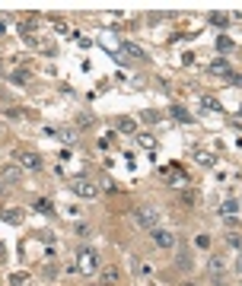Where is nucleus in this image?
<instances>
[{
    "label": "nucleus",
    "instance_id": "obj_10",
    "mask_svg": "<svg viewBox=\"0 0 242 286\" xmlns=\"http://www.w3.org/2000/svg\"><path fill=\"white\" fill-rule=\"evenodd\" d=\"M201 108H204V111H223L220 102L214 99V95H201Z\"/></svg>",
    "mask_w": 242,
    "mask_h": 286
},
{
    "label": "nucleus",
    "instance_id": "obj_30",
    "mask_svg": "<svg viewBox=\"0 0 242 286\" xmlns=\"http://www.w3.org/2000/svg\"><path fill=\"white\" fill-rule=\"evenodd\" d=\"M0 258H4V242H0Z\"/></svg>",
    "mask_w": 242,
    "mask_h": 286
},
{
    "label": "nucleus",
    "instance_id": "obj_25",
    "mask_svg": "<svg viewBox=\"0 0 242 286\" xmlns=\"http://www.w3.org/2000/svg\"><path fill=\"white\" fill-rule=\"evenodd\" d=\"M137 274H140V277L146 274V277H150V274H153V267H150V264H137Z\"/></svg>",
    "mask_w": 242,
    "mask_h": 286
},
{
    "label": "nucleus",
    "instance_id": "obj_6",
    "mask_svg": "<svg viewBox=\"0 0 242 286\" xmlns=\"http://www.w3.org/2000/svg\"><path fill=\"white\" fill-rule=\"evenodd\" d=\"M121 280V271L115 264H108V267H102V286H118Z\"/></svg>",
    "mask_w": 242,
    "mask_h": 286
},
{
    "label": "nucleus",
    "instance_id": "obj_22",
    "mask_svg": "<svg viewBox=\"0 0 242 286\" xmlns=\"http://www.w3.org/2000/svg\"><path fill=\"white\" fill-rule=\"evenodd\" d=\"M36 210L38 213H54V210H51V201H36Z\"/></svg>",
    "mask_w": 242,
    "mask_h": 286
},
{
    "label": "nucleus",
    "instance_id": "obj_11",
    "mask_svg": "<svg viewBox=\"0 0 242 286\" xmlns=\"http://www.w3.org/2000/svg\"><path fill=\"white\" fill-rule=\"evenodd\" d=\"M0 216H4V220L10 223V226H20V223H22V210H4Z\"/></svg>",
    "mask_w": 242,
    "mask_h": 286
},
{
    "label": "nucleus",
    "instance_id": "obj_5",
    "mask_svg": "<svg viewBox=\"0 0 242 286\" xmlns=\"http://www.w3.org/2000/svg\"><path fill=\"white\" fill-rule=\"evenodd\" d=\"M153 242H156L160 248H176V236H172L169 229H153Z\"/></svg>",
    "mask_w": 242,
    "mask_h": 286
},
{
    "label": "nucleus",
    "instance_id": "obj_29",
    "mask_svg": "<svg viewBox=\"0 0 242 286\" xmlns=\"http://www.w3.org/2000/svg\"><path fill=\"white\" fill-rule=\"evenodd\" d=\"M0 194H6V185H4V181H0Z\"/></svg>",
    "mask_w": 242,
    "mask_h": 286
},
{
    "label": "nucleus",
    "instance_id": "obj_4",
    "mask_svg": "<svg viewBox=\"0 0 242 286\" xmlns=\"http://www.w3.org/2000/svg\"><path fill=\"white\" fill-rule=\"evenodd\" d=\"M16 159H20V169H29V172H38L42 166H45L38 153H20Z\"/></svg>",
    "mask_w": 242,
    "mask_h": 286
},
{
    "label": "nucleus",
    "instance_id": "obj_21",
    "mask_svg": "<svg viewBox=\"0 0 242 286\" xmlns=\"http://www.w3.org/2000/svg\"><path fill=\"white\" fill-rule=\"evenodd\" d=\"M194 159H198V162H201V166H214V156H210V153H198V156H194Z\"/></svg>",
    "mask_w": 242,
    "mask_h": 286
},
{
    "label": "nucleus",
    "instance_id": "obj_9",
    "mask_svg": "<svg viewBox=\"0 0 242 286\" xmlns=\"http://www.w3.org/2000/svg\"><path fill=\"white\" fill-rule=\"evenodd\" d=\"M118 51H121V54H131L134 60H140V57H146V54H144V48H137V45H131V41H121V48H118Z\"/></svg>",
    "mask_w": 242,
    "mask_h": 286
},
{
    "label": "nucleus",
    "instance_id": "obj_23",
    "mask_svg": "<svg viewBox=\"0 0 242 286\" xmlns=\"http://www.w3.org/2000/svg\"><path fill=\"white\" fill-rule=\"evenodd\" d=\"M10 80H13V83H26V80H29V70H16Z\"/></svg>",
    "mask_w": 242,
    "mask_h": 286
},
{
    "label": "nucleus",
    "instance_id": "obj_27",
    "mask_svg": "<svg viewBox=\"0 0 242 286\" xmlns=\"http://www.w3.org/2000/svg\"><path fill=\"white\" fill-rule=\"evenodd\" d=\"M210 283L214 286H226V277H210Z\"/></svg>",
    "mask_w": 242,
    "mask_h": 286
},
{
    "label": "nucleus",
    "instance_id": "obj_16",
    "mask_svg": "<svg viewBox=\"0 0 242 286\" xmlns=\"http://www.w3.org/2000/svg\"><path fill=\"white\" fill-rule=\"evenodd\" d=\"M226 245L230 248H242V236L239 232H226Z\"/></svg>",
    "mask_w": 242,
    "mask_h": 286
},
{
    "label": "nucleus",
    "instance_id": "obj_31",
    "mask_svg": "<svg viewBox=\"0 0 242 286\" xmlns=\"http://www.w3.org/2000/svg\"><path fill=\"white\" fill-rule=\"evenodd\" d=\"M0 137H4V127H0Z\"/></svg>",
    "mask_w": 242,
    "mask_h": 286
},
{
    "label": "nucleus",
    "instance_id": "obj_24",
    "mask_svg": "<svg viewBox=\"0 0 242 286\" xmlns=\"http://www.w3.org/2000/svg\"><path fill=\"white\" fill-rule=\"evenodd\" d=\"M226 80H230V83H232V86H242V76H239V73H232V70H230V73H226Z\"/></svg>",
    "mask_w": 242,
    "mask_h": 286
},
{
    "label": "nucleus",
    "instance_id": "obj_20",
    "mask_svg": "<svg viewBox=\"0 0 242 286\" xmlns=\"http://www.w3.org/2000/svg\"><path fill=\"white\" fill-rule=\"evenodd\" d=\"M217 48H220V51H232V38L220 35V38H217Z\"/></svg>",
    "mask_w": 242,
    "mask_h": 286
},
{
    "label": "nucleus",
    "instance_id": "obj_12",
    "mask_svg": "<svg viewBox=\"0 0 242 286\" xmlns=\"http://www.w3.org/2000/svg\"><path fill=\"white\" fill-rule=\"evenodd\" d=\"M115 127H118L121 134H134V131H137V124H134L131 118H118V124H115Z\"/></svg>",
    "mask_w": 242,
    "mask_h": 286
},
{
    "label": "nucleus",
    "instance_id": "obj_28",
    "mask_svg": "<svg viewBox=\"0 0 242 286\" xmlns=\"http://www.w3.org/2000/svg\"><path fill=\"white\" fill-rule=\"evenodd\" d=\"M236 271H242V255H239V261H236Z\"/></svg>",
    "mask_w": 242,
    "mask_h": 286
},
{
    "label": "nucleus",
    "instance_id": "obj_26",
    "mask_svg": "<svg viewBox=\"0 0 242 286\" xmlns=\"http://www.w3.org/2000/svg\"><path fill=\"white\" fill-rule=\"evenodd\" d=\"M207 242H210L207 236H198V239H194V245H198V248H207Z\"/></svg>",
    "mask_w": 242,
    "mask_h": 286
},
{
    "label": "nucleus",
    "instance_id": "obj_8",
    "mask_svg": "<svg viewBox=\"0 0 242 286\" xmlns=\"http://www.w3.org/2000/svg\"><path fill=\"white\" fill-rule=\"evenodd\" d=\"M207 271H210V277H226L223 271H226V264H223V255H214L210 261H207Z\"/></svg>",
    "mask_w": 242,
    "mask_h": 286
},
{
    "label": "nucleus",
    "instance_id": "obj_13",
    "mask_svg": "<svg viewBox=\"0 0 242 286\" xmlns=\"http://www.w3.org/2000/svg\"><path fill=\"white\" fill-rule=\"evenodd\" d=\"M172 118L182 121V124H192V115H188V111L182 108V105H172Z\"/></svg>",
    "mask_w": 242,
    "mask_h": 286
},
{
    "label": "nucleus",
    "instance_id": "obj_18",
    "mask_svg": "<svg viewBox=\"0 0 242 286\" xmlns=\"http://www.w3.org/2000/svg\"><path fill=\"white\" fill-rule=\"evenodd\" d=\"M210 22H214V25H220V29H223V25L230 22V16H226V13H210Z\"/></svg>",
    "mask_w": 242,
    "mask_h": 286
},
{
    "label": "nucleus",
    "instance_id": "obj_19",
    "mask_svg": "<svg viewBox=\"0 0 242 286\" xmlns=\"http://www.w3.org/2000/svg\"><path fill=\"white\" fill-rule=\"evenodd\" d=\"M29 283V274H13L10 277V286H26Z\"/></svg>",
    "mask_w": 242,
    "mask_h": 286
},
{
    "label": "nucleus",
    "instance_id": "obj_1",
    "mask_svg": "<svg viewBox=\"0 0 242 286\" xmlns=\"http://www.w3.org/2000/svg\"><path fill=\"white\" fill-rule=\"evenodd\" d=\"M134 220H137V226L140 229H160V213L153 210V207H137L134 210Z\"/></svg>",
    "mask_w": 242,
    "mask_h": 286
},
{
    "label": "nucleus",
    "instance_id": "obj_15",
    "mask_svg": "<svg viewBox=\"0 0 242 286\" xmlns=\"http://www.w3.org/2000/svg\"><path fill=\"white\" fill-rule=\"evenodd\" d=\"M178 271H188V267H192V255H188V251H178Z\"/></svg>",
    "mask_w": 242,
    "mask_h": 286
},
{
    "label": "nucleus",
    "instance_id": "obj_2",
    "mask_svg": "<svg viewBox=\"0 0 242 286\" xmlns=\"http://www.w3.org/2000/svg\"><path fill=\"white\" fill-rule=\"evenodd\" d=\"M76 271L80 274H96L99 271V255L92 248H83L80 255H76Z\"/></svg>",
    "mask_w": 242,
    "mask_h": 286
},
{
    "label": "nucleus",
    "instance_id": "obj_3",
    "mask_svg": "<svg viewBox=\"0 0 242 286\" xmlns=\"http://www.w3.org/2000/svg\"><path fill=\"white\" fill-rule=\"evenodd\" d=\"M70 188H74V191H76L80 197H86V201H92V197H99V185H92L90 178H76Z\"/></svg>",
    "mask_w": 242,
    "mask_h": 286
},
{
    "label": "nucleus",
    "instance_id": "obj_14",
    "mask_svg": "<svg viewBox=\"0 0 242 286\" xmlns=\"http://www.w3.org/2000/svg\"><path fill=\"white\" fill-rule=\"evenodd\" d=\"M236 210H239V204H236V201H223V204H220V213H223V216H232Z\"/></svg>",
    "mask_w": 242,
    "mask_h": 286
},
{
    "label": "nucleus",
    "instance_id": "obj_7",
    "mask_svg": "<svg viewBox=\"0 0 242 286\" xmlns=\"http://www.w3.org/2000/svg\"><path fill=\"white\" fill-rule=\"evenodd\" d=\"M20 178H22V169H20V162H16V166H6L4 169V178H0V181H4V185H16Z\"/></svg>",
    "mask_w": 242,
    "mask_h": 286
},
{
    "label": "nucleus",
    "instance_id": "obj_17",
    "mask_svg": "<svg viewBox=\"0 0 242 286\" xmlns=\"http://www.w3.org/2000/svg\"><path fill=\"white\" fill-rule=\"evenodd\" d=\"M210 73H223V76H226L230 73V64H226V60H217V64H210Z\"/></svg>",
    "mask_w": 242,
    "mask_h": 286
}]
</instances>
